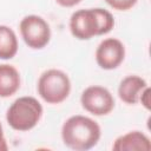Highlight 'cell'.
<instances>
[{"label": "cell", "mask_w": 151, "mask_h": 151, "mask_svg": "<svg viewBox=\"0 0 151 151\" xmlns=\"http://www.w3.org/2000/svg\"><path fill=\"white\" fill-rule=\"evenodd\" d=\"M138 0H105V2L116 11H129L131 9Z\"/></svg>", "instance_id": "13"}, {"label": "cell", "mask_w": 151, "mask_h": 151, "mask_svg": "<svg viewBox=\"0 0 151 151\" xmlns=\"http://www.w3.org/2000/svg\"><path fill=\"white\" fill-rule=\"evenodd\" d=\"M139 103H142V105L146 109L150 110V87H145L144 91L142 92L140 97H139Z\"/></svg>", "instance_id": "14"}, {"label": "cell", "mask_w": 151, "mask_h": 151, "mask_svg": "<svg viewBox=\"0 0 151 151\" xmlns=\"http://www.w3.org/2000/svg\"><path fill=\"white\" fill-rule=\"evenodd\" d=\"M70 31L79 40H90L99 34V21L94 8L78 9L70 18Z\"/></svg>", "instance_id": "6"}, {"label": "cell", "mask_w": 151, "mask_h": 151, "mask_svg": "<svg viewBox=\"0 0 151 151\" xmlns=\"http://www.w3.org/2000/svg\"><path fill=\"white\" fill-rule=\"evenodd\" d=\"M21 78L19 71L9 64L0 65V98H8L20 88Z\"/></svg>", "instance_id": "10"}, {"label": "cell", "mask_w": 151, "mask_h": 151, "mask_svg": "<svg viewBox=\"0 0 151 151\" xmlns=\"http://www.w3.org/2000/svg\"><path fill=\"white\" fill-rule=\"evenodd\" d=\"M20 34L25 44L33 50L44 48L51 40V28L48 22L35 14L26 15L19 25Z\"/></svg>", "instance_id": "4"}, {"label": "cell", "mask_w": 151, "mask_h": 151, "mask_svg": "<svg viewBox=\"0 0 151 151\" xmlns=\"http://www.w3.org/2000/svg\"><path fill=\"white\" fill-rule=\"evenodd\" d=\"M112 149L114 151H150L151 143L150 138L140 131H130L125 134L119 136Z\"/></svg>", "instance_id": "9"}, {"label": "cell", "mask_w": 151, "mask_h": 151, "mask_svg": "<svg viewBox=\"0 0 151 151\" xmlns=\"http://www.w3.org/2000/svg\"><path fill=\"white\" fill-rule=\"evenodd\" d=\"M147 87V83L139 76H127L119 83L118 96L122 101L127 105H136L139 103V97L144 88Z\"/></svg>", "instance_id": "8"}, {"label": "cell", "mask_w": 151, "mask_h": 151, "mask_svg": "<svg viewBox=\"0 0 151 151\" xmlns=\"http://www.w3.org/2000/svg\"><path fill=\"white\" fill-rule=\"evenodd\" d=\"M99 124L90 117L76 114L67 118L61 126L64 144L76 151H86L96 146L100 139Z\"/></svg>", "instance_id": "1"}, {"label": "cell", "mask_w": 151, "mask_h": 151, "mask_svg": "<svg viewBox=\"0 0 151 151\" xmlns=\"http://www.w3.org/2000/svg\"><path fill=\"white\" fill-rule=\"evenodd\" d=\"M37 90L47 104H60L70 96L71 80L64 71L50 68L39 77Z\"/></svg>", "instance_id": "3"}, {"label": "cell", "mask_w": 151, "mask_h": 151, "mask_svg": "<svg viewBox=\"0 0 151 151\" xmlns=\"http://www.w3.org/2000/svg\"><path fill=\"white\" fill-rule=\"evenodd\" d=\"M7 149H8V146H7L5 136H4V129H2V125L0 123V151H6Z\"/></svg>", "instance_id": "16"}, {"label": "cell", "mask_w": 151, "mask_h": 151, "mask_svg": "<svg viewBox=\"0 0 151 151\" xmlns=\"http://www.w3.org/2000/svg\"><path fill=\"white\" fill-rule=\"evenodd\" d=\"M18 38L15 32L6 26L0 25V59L8 60L18 53Z\"/></svg>", "instance_id": "11"}, {"label": "cell", "mask_w": 151, "mask_h": 151, "mask_svg": "<svg viewBox=\"0 0 151 151\" xmlns=\"http://www.w3.org/2000/svg\"><path fill=\"white\" fill-rule=\"evenodd\" d=\"M81 0H55V2L61 7H74Z\"/></svg>", "instance_id": "15"}, {"label": "cell", "mask_w": 151, "mask_h": 151, "mask_svg": "<svg viewBox=\"0 0 151 151\" xmlns=\"http://www.w3.org/2000/svg\"><path fill=\"white\" fill-rule=\"evenodd\" d=\"M125 59V46L117 38L104 39L96 50V61L103 70H114Z\"/></svg>", "instance_id": "7"}, {"label": "cell", "mask_w": 151, "mask_h": 151, "mask_svg": "<svg viewBox=\"0 0 151 151\" xmlns=\"http://www.w3.org/2000/svg\"><path fill=\"white\" fill-rule=\"evenodd\" d=\"M94 9H96V13H97V17H98V21H99V34L100 35L107 34L114 27L113 15L107 9H104V8H100V7H97Z\"/></svg>", "instance_id": "12"}, {"label": "cell", "mask_w": 151, "mask_h": 151, "mask_svg": "<svg viewBox=\"0 0 151 151\" xmlns=\"http://www.w3.org/2000/svg\"><path fill=\"white\" fill-rule=\"evenodd\" d=\"M80 104L85 111L93 116H106L114 109L116 101L112 93L104 86L92 85L86 87L80 96Z\"/></svg>", "instance_id": "5"}, {"label": "cell", "mask_w": 151, "mask_h": 151, "mask_svg": "<svg viewBox=\"0 0 151 151\" xmlns=\"http://www.w3.org/2000/svg\"><path fill=\"white\" fill-rule=\"evenodd\" d=\"M44 113L42 105L38 99L31 96H25L15 99L6 112L8 125L15 131H29L40 122Z\"/></svg>", "instance_id": "2"}]
</instances>
